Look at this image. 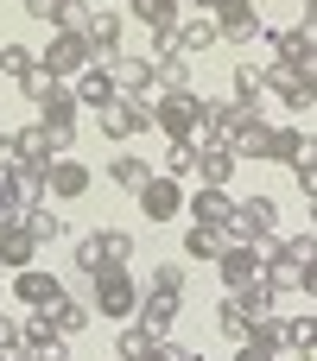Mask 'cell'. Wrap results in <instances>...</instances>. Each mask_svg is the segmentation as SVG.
I'll list each match as a JSON object with an SVG mask.
<instances>
[{
  "mask_svg": "<svg viewBox=\"0 0 317 361\" xmlns=\"http://www.w3.org/2000/svg\"><path fill=\"white\" fill-rule=\"evenodd\" d=\"M140 298H146V286H140L127 267H102V273L89 279V311H102V324H127V317L140 311Z\"/></svg>",
  "mask_w": 317,
  "mask_h": 361,
  "instance_id": "1",
  "label": "cell"
},
{
  "mask_svg": "<svg viewBox=\"0 0 317 361\" xmlns=\"http://www.w3.org/2000/svg\"><path fill=\"white\" fill-rule=\"evenodd\" d=\"M146 108H152V127H159L165 140H191V146H197V133H203V95H197V89L152 95Z\"/></svg>",
  "mask_w": 317,
  "mask_h": 361,
  "instance_id": "2",
  "label": "cell"
},
{
  "mask_svg": "<svg viewBox=\"0 0 317 361\" xmlns=\"http://www.w3.org/2000/svg\"><path fill=\"white\" fill-rule=\"evenodd\" d=\"M38 63H44L57 82H76V76H83L89 63H102V57H95V44H89L83 32H51V44L38 51Z\"/></svg>",
  "mask_w": 317,
  "mask_h": 361,
  "instance_id": "3",
  "label": "cell"
},
{
  "mask_svg": "<svg viewBox=\"0 0 317 361\" xmlns=\"http://www.w3.org/2000/svg\"><path fill=\"white\" fill-rule=\"evenodd\" d=\"M210 19H216V32H222V44H254V38H267V25H261V6L254 0H210Z\"/></svg>",
  "mask_w": 317,
  "mask_h": 361,
  "instance_id": "4",
  "label": "cell"
},
{
  "mask_svg": "<svg viewBox=\"0 0 317 361\" xmlns=\"http://www.w3.org/2000/svg\"><path fill=\"white\" fill-rule=\"evenodd\" d=\"M95 121H102V140L127 146V140H140V133L152 127V108H146V102H127V95H114V102H108Z\"/></svg>",
  "mask_w": 317,
  "mask_h": 361,
  "instance_id": "5",
  "label": "cell"
},
{
  "mask_svg": "<svg viewBox=\"0 0 317 361\" xmlns=\"http://www.w3.org/2000/svg\"><path fill=\"white\" fill-rule=\"evenodd\" d=\"M83 38L95 44V57H114L121 51V38H127V13L121 6H83Z\"/></svg>",
  "mask_w": 317,
  "mask_h": 361,
  "instance_id": "6",
  "label": "cell"
},
{
  "mask_svg": "<svg viewBox=\"0 0 317 361\" xmlns=\"http://www.w3.org/2000/svg\"><path fill=\"white\" fill-rule=\"evenodd\" d=\"M108 63V76H114V95H127V102H152L159 89H152V57H127V51H114V57H102Z\"/></svg>",
  "mask_w": 317,
  "mask_h": 361,
  "instance_id": "7",
  "label": "cell"
},
{
  "mask_svg": "<svg viewBox=\"0 0 317 361\" xmlns=\"http://www.w3.org/2000/svg\"><path fill=\"white\" fill-rule=\"evenodd\" d=\"M140 216H146V222H172V216H184V184L165 178V171H152L146 190H140Z\"/></svg>",
  "mask_w": 317,
  "mask_h": 361,
  "instance_id": "8",
  "label": "cell"
},
{
  "mask_svg": "<svg viewBox=\"0 0 317 361\" xmlns=\"http://www.w3.org/2000/svg\"><path fill=\"white\" fill-rule=\"evenodd\" d=\"M267 89H273L286 108H311L317 102V82L305 76V63H273V57H267Z\"/></svg>",
  "mask_w": 317,
  "mask_h": 361,
  "instance_id": "9",
  "label": "cell"
},
{
  "mask_svg": "<svg viewBox=\"0 0 317 361\" xmlns=\"http://www.w3.org/2000/svg\"><path fill=\"white\" fill-rule=\"evenodd\" d=\"M216 273H222L229 292H248V286H261L267 260H261V247H222V254H216Z\"/></svg>",
  "mask_w": 317,
  "mask_h": 361,
  "instance_id": "10",
  "label": "cell"
},
{
  "mask_svg": "<svg viewBox=\"0 0 317 361\" xmlns=\"http://www.w3.org/2000/svg\"><path fill=\"white\" fill-rule=\"evenodd\" d=\"M13 298H19L25 311H51V305L64 298V279L44 273V267H25V273H13Z\"/></svg>",
  "mask_w": 317,
  "mask_h": 361,
  "instance_id": "11",
  "label": "cell"
},
{
  "mask_svg": "<svg viewBox=\"0 0 317 361\" xmlns=\"http://www.w3.org/2000/svg\"><path fill=\"white\" fill-rule=\"evenodd\" d=\"M83 190H89V165L83 159H51L44 165V197L51 203H76Z\"/></svg>",
  "mask_w": 317,
  "mask_h": 361,
  "instance_id": "12",
  "label": "cell"
},
{
  "mask_svg": "<svg viewBox=\"0 0 317 361\" xmlns=\"http://www.w3.org/2000/svg\"><path fill=\"white\" fill-rule=\"evenodd\" d=\"M178 305H184V298H172V292H146V298H140V311H133V324H140V330H146L152 343H172Z\"/></svg>",
  "mask_w": 317,
  "mask_h": 361,
  "instance_id": "13",
  "label": "cell"
},
{
  "mask_svg": "<svg viewBox=\"0 0 317 361\" xmlns=\"http://www.w3.org/2000/svg\"><path fill=\"white\" fill-rule=\"evenodd\" d=\"M38 260V241H32V228H25V216H13V222H0V273H25Z\"/></svg>",
  "mask_w": 317,
  "mask_h": 361,
  "instance_id": "14",
  "label": "cell"
},
{
  "mask_svg": "<svg viewBox=\"0 0 317 361\" xmlns=\"http://www.w3.org/2000/svg\"><path fill=\"white\" fill-rule=\"evenodd\" d=\"M248 343H261V349H273V355H299V330H292V317L286 311H267V317H254V336Z\"/></svg>",
  "mask_w": 317,
  "mask_h": 361,
  "instance_id": "15",
  "label": "cell"
},
{
  "mask_svg": "<svg viewBox=\"0 0 317 361\" xmlns=\"http://www.w3.org/2000/svg\"><path fill=\"white\" fill-rule=\"evenodd\" d=\"M216 44H222V32H216L210 13H184V19H178V51H184L191 63H197L203 51H216Z\"/></svg>",
  "mask_w": 317,
  "mask_h": 361,
  "instance_id": "16",
  "label": "cell"
},
{
  "mask_svg": "<svg viewBox=\"0 0 317 361\" xmlns=\"http://www.w3.org/2000/svg\"><path fill=\"white\" fill-rule=\"evenodd\" d=\"M235 152L229 146H197V190H229V178H235Z\"/></svg>",
  "mask_w": 317,
  "mask_h": 361,
  "instance_id": "17",
  "label": "cell"
},
{
  "mask_svg": "<svg viewBox=\"0 0 317 361\" xmlns=\"http://www.w3.org/2000/svg\"><path fill=\"white\" fill-rule=\"evenodd\" d=\"M184 209H191V222H203V228H229L235 197H229V190H191V197H184Z\"/></svg>",
  "mask_w": 317,
  "mask_h": 361,
  "instance_id": "18",
  "label": "cell"
},
{
  "mask_svg": "<svg viewBox=\"0 0 317 361\" xmlns=\"http://www.w3.org/2000/svg\"><path fill=\"white\" fill-rule=\"evenodd\" d=\"M127 6H133V19H140L152 38H178V19H184L178 0H127Z\"/></svg>",
  "mask_w": 317,
  "mask_h": 361,
  "instance_id": "19",
  "label": "cell"
},
{
  "mask_svg": "<svg viewBox=\"0 0 317 361\" xmlns=\"http://www.w3.org/2000/svg\"><path fill=\"white\" fill-rule=\"evenodd\" d=\"M70 89H76V108H95V114L114 102V76H108V63H89V70H83Z\"/></svg>",
  "mask_w": 317,
  "mask_h": 361,
  "instance_id": "20",
  "label": "cell"
},
{
  "mask_svg": "<svg viewBox=\"0 0 317 361\" xmlns=\"http://www.w3.org/2000/svg\"><path fill=\"white\" fill-rule=\"evenodd\" d=\"M6 140H13V159H19V165H32V171L51 165V133H44V121H32V127H19V133H6Z\"/></svg>",
  "mask_w": 317,
  "mask_h": 361,
  "instance_id": "21",
  "label": "cell"
},
{
  "mask_svg": "<svg viewBox=\"0 0 317 361\" xmlns=\"http://www.w3.org/2000/svg\"><path fill=\"white\" fill-rule=\"evenodd\" d=\"M6 190H13V209H19V216L51 203V197H44V171H32V165H13V171H6Z\"/></svg>",
  "mask_w": 317,
  "mask_h": 361,
  "instance_id": "22",
  "label": "cell"
},
{
  "mask_svg": "<svg viewBox=\"0 0 317 361\" xmlns=\"http://www.w3.org/2000/svg\"><path fill=\"white\" fill-rule=\"evenodd\" d=\"M152 89L172 95V89H197V63L178 51V57H152Z\"/></svg>",
  "mask_w": 317,
  "mask_h": 361,
  "instance_id": "23",
  "label": "cell"
},
{
  "mask_svg": "<svg viewBox=\"0 0 317 361\" xmlns=\"http://www.w3.org/2000/svg\"><path fill=\"white\" fill-rule=\"evenodd\" d=\"M229 95L254 108V102L267 95V63H254V57H235V70H229Z\"/></svg>",
  "mask_w": 317,
  "mask_h": 361,
  "instance_id": "24",
  "label": "cell"
},
{
  "mask_svg": "<svg viewBox=\"0 0 317 361\" xmlns=\"http://www.w3.org/2000/svg\"><path fill=\"white\" fill-rule=\"evenodd\" d=\"M25 13L51 32H83V6H70V0H25Z\"/></svg>",
  "mask_w": 317,
  "mask_h": 361,
  "instance_id": "25",
  "label": "cell"
},
{
  "mask_svg": "<svg viewBox=\"0 0 317 361\" xmlns=\"http://www.w3.org/2000/svg\"><path fill=\"white\" fill-rule=\"evenodd\" d=\"M89 317H95V311H89V298H57V305H51V330H57L64 343H70V336H83V330H89Z\"/></svg>",
  "mask_w": 317,
  "mask_h": 361,
  "instance_id": "26",
  "label": "cell"
},
{
  "mask_svg": "<svg viewBox=\"0 0 317 361\" xmlns=\"http://www.w3.org/2000/svg\"><path fill=\"white\" fill-rule=\"evenodd\" d=\"M216 330H222V336H229V343H235V349H241V343H248V336H254V317H248V311H241V298H235V292H229V298H222V305H216Z\"/></svg>",
  "mask_w": 317,
  "mask_h": 361,
  "instance_id": "27",
  "label": "cell"
},
{
  "mask_svg": "<svg viewBox=\"0 0 317 361\" xmlns=\"http://www.w3.org/2000/svg\"><path fill=\"white\" fill-rule=\"evenodd\" d=\"M146 178H152V165L146 159H133V152H121V159H108V184H121V190H146Z\"/></svg>",
  "mask_w": 317,
  "mask_h": 361,
  "instance_id": "28",
  "label": "cell"
},
{
  "mask_svg": "<svg viewBox=\"0 0 317 361\" xmlns=\"http://www.w3.org/2000/svg\"><path fill=\"white\" fill-rule=\"evenodd\" d=\"M229 241H222V228H203V222H191L184 228V260H216Z\"/></svg>",
  "mask_w": 317,
  "mask_h": 361,
  "instance_id": "29",
  "label": "cell"
},
{
  "mask_svg": "<svg viewBox=\"0 0 317 361\" xmlns=\"http://www.w3.org/2000/svg\"><path fill=\"white\" fill-rule=\"evenodd\" d=\"M159 171H165V178H178V184H184V178H197V146H191V140H165V165H159Z\"/></svg>",
  "mask_w": 317,
  "mask_h": 361,
  "instance_id": "30",
  "label": "cell"
},
{
  "mask_svg": "<svg viewBox=\"0 0 317 361\" xmlns=\"http://www.w3.org/2000/svg\"><path fill=\"white\" fill-rule=\"evenodd\" d=\"M299 146H305V127H273V133H267V159H273V165H292Z\"/></svg>",
  "mask_w": 317,
  "mask_h": 361,
  "instance_id": "31",
  "label": "cell"
},
{
  "mask_svg": "<svg viewBox=\"0 0 317 361\" xmlns=\"http://www.w3.org/2000/svg\"><path fill=\"white\" fill-rule=\"evenodd\" d=\"M25 228H32V241L38 247H51V241H64V216L44 203V209H25Z\"/></svg>",
  "mask_w": 317,
  "mask_h": 361,
  "instance_id": "32",
  "label": "cell"
},
{
  "mask_svg": "<svg viewBox=\"0 0 317 361\" xmlns=\"http://www.w3.org/2000/svg\"><path fill=\"white\" fill-rule=\"evenodd\" d=\"M38 108H44L38 121H76V89H70V82H57V89L38 102Z\"/></svg>",
  "mask_w": 317,
  "mask_h": 361,
  "instance_id": "33",
  "label": "cell"
},
{
  "mask_svg": "<svg viewBox=\"0 0 317 361\" xmlns=\"http://www.w3.org/2000/svg\"><path fill=\"white\" fill-rule=\"evenodd\" d=\"M267 133H273V121H261V114H254V121H248V133L235 140V159H267Z\"/></svg>",
  "mask_w": 317,
  "mask_h": 361,
  "instance_id": "34",
  "label": "cell"
},
{
  "mask_svg": "<svg viewBox=\"0 0 317 361\" xmlns=\"http://www.w3.org/2000/svg\"><path fill=\"white\" fill-rule=\"evenodd\" d=\"M95 241H102V260H108V267H127V260H133V235H127V228H102Z\"/></svg>",
  "mask_w": 317,
  "mask_h": 361,
  "instance_id": "35",
  "label": "cell"
},
{
  "mask_svg": "<svg viewBox=\"0 0 317 361\" xmlns=\"http://www.w3.org/2000/svg\"><path fill=\"white\" fill-rule=\"evenodd\" d=\"M32 63H38V51H32V44H0V76H13V82H19Z\"/></svg>",
  "mask_w": 317,
  "mask_h": 361,
  "instance_id": "36",
  "label": "cell"
},
{
  "mask_svg": "<svg viewBox=\"0 0 317 361\" xmlns=\"http://www.w3.org/2000/svg\"><path fill=\"white\" fill-rule=\"evenodd\" d=\"M146 292H172V298H184V260H159Z\"/></svg>",
  "mask_w": 317,
  "mask_h": 361,
  "instance_id": "37",
  "label": "cell"
},
{
  "mask_svg": "<svg viewBox=\"0 0 317 361\" xmlns=\"http://www.w3.org/2000/svg\"><path fill=\"white\" fill-rule=\"evenodd\" d=\"M19 336H25V349H44V343H64V336L51 330V311H32V317L19 324Z\"/></svg>",
  "mask_w": 317,
  "mask_h": 361,
  "instance_id": "38",
  "label": "cell"
},
{
  "mask_svg": "<svg viewBox=\"0 0 317 361\" xmlns=\"http://www.w3.org/2000/svg\"><path fill=\"white\" fill-rule=\"evenodd\" d=\"M280 260H292V267L317 260V235H280Z\"/></svg>",
  "mask_w": 317,
  "mask_h": 361,
  "instance_id": "39",
  "label": "cell"
},
{
  "mask_svg": "<svg viewBox=\"0 0 317 361\" xmlns=\"http://www.w3.org/2000/svg\"><path fill=\"white\" fill-rule=\"evenodd\" d=\"M102 267H108V260H102V241H95V235H83V241H76V273H83V279H95Z\"/></svg>",
  "mask_w": 317,
  "mask_h": 361,
  "instance_id": "40",
  "label": "cell"
},
{
  "mask_svg": "<svg viewBox=\"0 0 317 361\" xmlns=\"http://www.w3.org/2000/svg\"><path fill=\"white\" fill-rule=\"evenodd\" d=\"M146 349H152V336H146L140 324H127V330H121V343H114V355H121V361H140Z\"/></svg>",
  "mask_w": 317,
  "mask_h": 361,
  "instance_id": "41",
  "label": "cell"
},
{
  "mask_svg": "<svg viewBox=\"0 0 317 361\" xmlns=\"http://www.w3.org/2000/svg\"><path fill=\"white\" fill-rule=\"evenodd\" d=\"M19 89H25V95H32V102H44V95H51V89H57V76H51V70H44V63H32V70H25V76H19Z\"/></svg>",
  "mask_w": 317,
  "mask_h": 361,
  "instance_id": "42",
  "label": "cell"
},
{
  "mask_svg": "<svg viewBox=\"0 0 317 361\" xmlns=\"http://www.w3.org/2000/svg\"><path fill=\"white\" fill-rule=\"evenodd\" d=\"M44 133H51V159H70V146H76V121H44Z\"/></svg>",
  "mask_w": 317,
  "mask_h": 361,
  "instance_id": "43",
  "label": "cell"
},
{
  "mask_svg": "<svg viewBox=\"0 0 317 361\" xmlns=\"http://www.w3.org/2000/svg\"><path fill=\"white\" fill-rule=\"evenodd\" d=\"M235 298H241V311H248V317H267V311L280 305V298H273L267 286H248V292H235Z\"/></svg>",
  "mask_w": 317,
  "mask_h": 361,
  "instance_id": "44",
  "label": "cell"
},
{
  "mask_svg": "<svg viewBox=\"0 0 317 361\" xmlns=\"http://www.w3.org/2000/svg\"><path fill=\"white\" fill-rule=\"evenodd\" d=\"M292 330H299V355H305V361H317V311H305V317H299Z\"/></svg>",
  "mask_w": 317,
  "mask_h": 361,
  "instance_id": "45",
  "label": "cell"
},
{
  "mask_svg": "<svg viewBox=\"0 0 317 361\" xmlns=\"http://www.w3.org/2000/svg\"><path fill=\"white\" fill-rule=\"evenodd\" d=\"M140 361H197V355H191L184 343H152V349H146Z\"/></svg>",
  "mask_w": 317,
  "mask_h": 361,
  "instance_id": "46",
  "label": "cell"
},
{
  "mask_svg": "<svg viewBox=\"0 0 317 361\" xmlns=\"http://www.w3.org/2000/svg\"><path fill=\"white\" fill-rule=\"evenodd\" d=\"M292 171H317V140L305 133V146H299V159H292Z\"/></svg>",
  "mask_w": 317,
  "mask_h": 361,
  "instance_id": "47",
  "label": "cell"
},
{
  "mask_svg": "<svg viewBox=\"0 0 317 361\" xmlns=\"http://www.w3.org/2000/svg\"><path fill=\"white\" fill-rule=\"evenodd\" d=\"M299 292H305V298H317V260H305V267H299Z\"/></svg>",
  "mask_w": 317,
  "mask_h": 361,
  "instance_id": "48",
  "label": "cell"
},
{
  "mask_svg": "<svg viewBox=\"0 0 317 361\" xmlns=\"http://www.w3.org/2000/svg\"><path fill=\"white\" fill-rule=\"evenodd\" d=\"M235 361H280V355H273V349H261V343H241V349H235Z\"/></svg>",
  "mask_w": 317,
  "mask_h": 361,
  "instance_id": "49",
  "label": "cell"
},
{
  "mask_svg": "<svg viewBox=\"0 0 317 361\" xmlns=\"http://www.w3.org/2000/svg\"><path fill=\"white\" fill-rule=\"evenodd\" d=\"M13 165H19V159H13V140H6V133H0V178H6V171H13Z\"/></svg>",
  "mask_w": 317,
  "mask_h": 361,
  "instance_id": "50",
  "label": "cell"
},
{
  "mask_svg": "<svg viewBox=\"0 0 317 361\" xmlns=\"http://www.w3.org/2000/svg\"><path fill=\"white\" fill-rule=\"evenodd\" d=\"M19 209H13V190H6V178H0V222H13Z\"/></svg>",
  "mask_w": 317,
  "mask_h": 361,
  "instance_id": "51",
  "label": "cell"
},
{
  "mask_svg": "<svg viewBox=\"0 0 317 361\" xmlns=\"http://www.w3.org/2000/svg\"><path fill=\"white\" fill-rule=\"evenodd\" d=\"M292 178H299V190H305V203H311L317 197V171H292Z\"/></svg>",
  "mask_w": 317,
  "mask_h": 361,
  "instance_id": "52",
  "label": "cell"
},
{
  "mask_svg": "<svg viewBox=\"0 0 317 361\" xmlns=\"http://www.w3.org/2000/svg\"><path fill=\"white\" fill-rule=\"evenodd\" d=\"M178 6H184V13H210V0H178Z\"/></svg>",
  "mask_w": 317,
  "mask_h": 361,
  "instance_id": "53",
  "label": "cell"
},
{
  "mask_svg": "<svg viewBox=\"0 0 317 361\" xmlns=\"http://www.w3.org/2000/svg\"><path fill=\"white\" fill-rule=\"evenodd\" d=\"M305 76H311V82H317V51H311V57H305Z\"/></svg>",
  "mask_w": 317,
  "mask_h": 361,
  "instance_id": "54",
  "label": "cell"
},
{
  "mask_svg": "<svg viewBox=\"0 0 317 361\" xmlns=\"http://www.w3.org/2000/svg\"><path fill=\"white\" fill-rule=\"evenodd\" d=\"M305 209H311V235H317V197H311V203H305Z\"/></svg>",
  "mask_w": 317,
  "mask_h": 361,
  "instance_id": "55",
  "label": "cell"
},
{
  "mask_svg": "<svg viewBox=\"0 0 317 361\" xmlns=\"http://www.w3.org/2000/svg\"><path fill=\"white\" fill-rule=\"evenodd\" d=\"M70 6H95V0H70Z\"/></svg>",
  "mask_w": 317,
  "mask_h": 361,
  "instance_id": "56",
  "label": "cell"
}]
</instances>
